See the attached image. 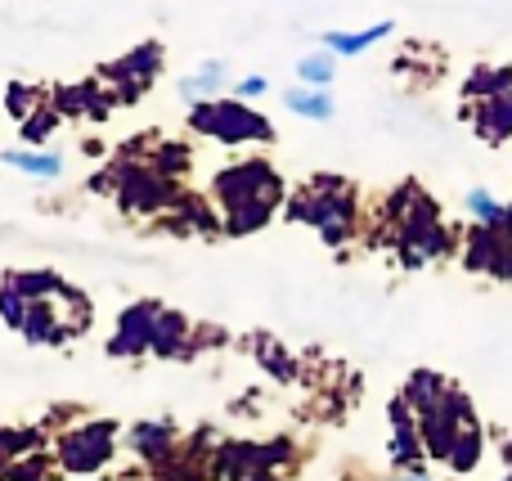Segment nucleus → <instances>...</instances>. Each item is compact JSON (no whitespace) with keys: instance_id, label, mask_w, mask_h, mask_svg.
Returning a JSON list of instances; mask_svg holds the SVG:
<instances>
[{"instance_id":"nucleus-1","label":"nucleus","mask_w":512,"mask_h":481,"mask_svg":"<svg viewBox=\"0 0 512 481\" xmlns=\"http://www.w3.org/2000/svg\"><path fill=\"white\" fill-rule=\"evenodd\" d=\"M382 216H387V230H391V248H396L400 266L409 270L427 266V261H441L459 248V234L445 225L441 203L418 180H405L400 189H391Z\"/></svg>"},{"instance_id":"nucleus-2","label":"nucleus","mask_w":512,"mask_h":481,"mask_svg":"<svg viewBox=\"0 0 512 481\" xmlns=\"http://www.w3.org/2000/svg\"><path fill=\"white\" fill-rule=\"evenodd\" d=\"M212 198L221 203L225 234L243 239V234H256L274 221V212L283 207L288 189H283V176L265 158H248V162L225 167L221 176L212 180Z\"/></svg>"},{"instance_id":"nucleus-3","label":"nucleus","mask_w":512,"mask_h":481,"mask_svg":"<svg viewBox=\"0 0 512 481\" xmlns=\"http://www.w3.org/2000/svg\"><path fill=\"white\" fill-rule=\"evenodd\" d=\"M283 216L297 225H315L328 248H346L360 225V194L346 176H310L301 189L283 198Z\"/></svg>"},{"instance_id":"nucleus-4","label":"nucleus","mask_w":512,"mask_h":481,"mask_svg":"<svg viewBox=\"0 0 512 481\" xmlns=\"http://www.w3.org/2000/svg\"><path fill=\"white\" fill-rule=\"evenodd\" d=\"M189 126L216 144H270L274 126L243 99H203L189 113Z\"/></svg>"},{"instance_id":"nucleus-5","label":"nucleus","mask_w":512,"mask_h":481,"mask_svg":"<svg viewBox=\"0 0 512 481\" xmlns=\"http://www.w3.org/2000/svg\"><path fill=\"white\" fill-rule=\"evenodd\" d=\"M117 423L113 419H90V423H77L68 428L59 441H54V464L59 473H72V477H90L99 468H108L117 450Z\"/></svg>"},{"instance_id":"nucleus-6","label":"nucleus","mask_w":512,"mask_h":481,"mask_svg":"<svg viewBox=\"0 0 512 481\" xmlns=\"http://www.w3.org/2000/svg\"><path fill=\"white\" fill-rule=\"evenodd\" d=\"M472 423H481V419H477V410H472L468 392H459V387L450 383V392H445L441 401L432 405V410L418 414V432H423L427 459L445 464V459H450V450H454V441H459L463 432L472 428Z\"/></svg>"},{"instance_id":"nucleus-7","label":"nucleus","mask_w":512,"mask_h":481,"mask_svg":"<svg viewBox=\"0 0 512 481\" xmlns=\"http://www.w3.org/2000/svg\"><path fill=\"white\" fill-rule=\"evenodd\" d=\"M117 203H122V212H162V207H176L180 189L171 176H162L158 167H149V162H135V158H122L117 162Z\"/></svg>"},{"instance_id":"nucleus-8","label":"nucleus","mask_w":512,"mask_h":481,"mask_svg":"<svg viewBox=\"0 0 512 481\" xmlns=\"http://www.w3.org/2000/svg\"><path fill=\"white\" fill-rule=\"evenodd\" d=\"M463 266L472 275H490L499 284H512V230L508 225H472L463 234Z\"/></svg>"},{"instance_id":"nucleus-9","label":"nucleus","mask_w":512,"mask_h":481,"mask_svg":"<svg viewBox=\"0 0 512 481\" xmlns=\"http://www.w3.org/2000/svg\"><path fill=\"white\" fill-rule=\"evenodd\" d=\"M158 72H162V45L158 41H144V45H135L131 54H122L117 63L99 68V81L117 86V99H140L144 90L153 86V77H158Z\"/></svg>"},{"instance_id":"nucleus-10","label":"nucleus","mask_w":512,"mask_h":481,"mask_svg":"<svg viewBox=\"0 0 512 481\" xmlns=\"http://www.w3.org/2000/svg\"><path fill=\"white\" fill-rule=\"evenodd\" d=\"M162 306L158 302H131L117 315V329L108 338V356L113 360H140L153 351V324H158Z\"/></svg>"},{"instance_id":"nucleus-11","label":"nucleus","mask_w":512,"mask_h":481,"mask_svg":"<svg viewBox=\"0 0 512 481\" xmlns=\"http://www.w3.org/2000/svg\"><path fill=\"white\" fill-rule=\"evenodd\" d=\"M391 419V468L409 473V468H427V450H423V432H418V414L409 410L405 396L387 405Z\"/></svg>"},{"instance_id":"nucleus-12","label":"nucleus","mask_w":512,"mask_h":481,"mask_svg":"<svg viewBox=\"0 0 512 481\" xmlns=\"http://www.w3.org/2000/svg\"><path fill=\"white\" fill-rule=\"evenodd\" d=\"M126 441H131L135 459H144L153 468H167L171 455L180 450V428L171 419H140L126 428Z\"/></svg>"},{"instance_id":"nucleus-13","label":"nucleus","mask_w":512,"mask_h":481,"mask_svg":"<svg viewBox=\"0 0 512 481\" xmlns=\"http://www.w3.org/2000/svg\"><path fill=\"white\" fill-rule=\"evenodd\" d=\"M463 117L472 122V135H477L486 149H499V144L512 140V95H495V99L463 104Z\"/></svg>"},{"instance_id":"nucleus-14","label":"nucleus","mask_w":512,"mask_h":481,"mask_svg":"<svg viewBox=\"0 0 512 481\" xmlns=\"http://www.w3.org/2000/svg\"><path fill=\"white\" fill-rule=\"evenodd\" d=\"M189 347H194V320L180 311H167L162 306L158 324H153V351L149 356L162 360H189Z\"/></svg>"},{"instance_id":"nucleus-15","label":"nucleus","mask_w":512,"mask_h":481,"mask_svg":"<svg viewBox=\"0 0 512 481\" xmlns=\"http://www.w3.org/2000/svg\"><path fill=\"white\" fill-rule=\"evenodd\" d=\"M495 95H512V63H477L463 77V104L495 99Z\"/></svg>"},{"instance_id":"nucleus-16","label":"nucleus","mask_w":512,"mask_h":481,"mask_svg":"<svg viewBox=\"0 0 512 481\" xmlns=\"http://www.w3.org/2000/svg\"><path fill=\"white\" fill-rule=\"evenodd\" d=\"M108 108H113V99L99 95L95 81H86V86H68V90H54V113H59V117H77V113L108 117Z\"/></svg>"},{"instance_id":"nucleus-17","label":"nucleus","mask_w":512,"mask_h":481,"mask_svg":"<svg viewBox=\"0 0 512 481\" xmlns=\"http://www.w3.org/2000/svg\"><path fill=\"white\" fill-rule=\"evenodd\" d=\"M252 356H256V365L274 378V383H292V378H297V360H292V351L279 347L270 333H256L252 338Z\"/></svg>"},{"instance_id":"nucleus-18","label":"nucleus","mask_w":512,"mask_h":481,"mask_svg":"<svg viewBox=\"0 0 512 481\" xmlns=\"http://www.w3.org/2000/svg\"><path fill=\"white\" fill-rule=\"evenodd\" d=\"M391 32H396V23H373L364 32H324V50L337 54V59H351V54H364L369 45H378Z\"/></svg>"},{"instance_id":"nucleus-19","label":"nucleus","mask_w":512,"mask_h":481,"mask_svg":"<svg viewBox=\"0 0 512 481\" xmlns=\"http://www.w3.org/2000/svg\"><path fill=\"white\" fill-rule=\"evenodd\" d=\"M5 167L23 171V176H32V180H59L63 158H59V153H41V149H9L5 153Z\"/></svg>"},{"instance_id":"nucleus-20","label":"nucleus","mask_w":512,"mask_h":481,"mask_svg":"<svg viewBox=\"0 0 512 481\" xmlns=\"http://www.w3.org/2000/svg\"><path fill=\"white\" fill-rule=\"evenodd\" d=\"M481 455H486V428H481V423H472V428L463 432L459 441H454V450H450V459H445V468H454L459 477H468L472 468L481 464Z\"/></svg>"},{"instance_id":"nucleus-21","label":"nucleus","mask_w":512,"mask_h":481,"mask_svg":"<svg viewBox=\"0 0 512 481\" xmlns=\"http://www.w3.org/2000/svg\"><path fill=\"white\" fill-rule=\"evenodd\" d=\"M283 104L297 117H310V122H328V117H333V95L315 90V86H292L288 95H283Z\"/></svg>"},{"instance_id":"nucleus-22","label":"nucleus","mask_w":512,"mask_h":481,"mask_svg":"<svg viewBox=\"0 0 512 481\" xmlns=\"http://www.w3.org/2000/svg\"><path fill=\"white\" fill-rule=\"evenodd\" d=\"M41 450V432L36 428H0V477L9 473V464L36 455Z\"/></svg>"},{"instance_id":"nucleus-23","label":"nucleus","mask_w":512,"mask_h":481,"mask_svg":"<svg viewBox=\"0 0 512 481\" xmlns=\"http://www.w3.org/2000/svg\"><path fill=\"white\" fill-rule=\"evenodd\" d=\"M221 81H225V63L212 59V63H203L198 72L180 77V95H185L189 104H203V99H212L216 90H221Z\"/></svg>"},{"instance_id":"nucleus-24","label":"nucleus","mask_w":512,"mask_h":481,"mask_svg":"<svg viewBox=\"0 0 512 481\" xmlns=\"http://www.w3.org/2000/svg\"><path fill=\"white\" fill-rule=\"evenodd\" d=\"M463 207H468V216H472V225H504V216H508V203H499L490 189H468L463 194Z\"/></svg>"},{"instance_id":"nucleus-25","label":"nucleus","mask_w":512,"mask_h":481,"mask_svg":"<svg viewBox=\"0 0 512 481\" xmlns=\"http://www.w3.org/2000/svg\"><path fill=\"white\" fill-rule=\"evenodd\" d=\"M297 77H301V86L328 90V81L337 77V54H328V50H315V54H306V59L297 63Z\"/></svg>"},{"instance_id":"nucleus-26","label":"nucleus","mask_w":512,"mask_h":481,"mask_svg":"<svg viewBox=\"0 0 512 481\" xmlns=\"http://www.w3.org/2000/svg\"><path fill=\"white\" fill-rule=\"evenodd\" d=\"M0 481H59V464H50L45 455H27L18 464H9V473Z\"/></svg>"},{"instance_id":"nucleus-27","label":"nucleus","mask_w":512,"mask_h":481,"mask_svg":"<svg viewBox=\"0 0 512 481\" xmlns=\"http://www.w3.org/2000/svg\"><path fill=\"white\" fill-rule=\"evenodd\" d=\"M0 320L9 324V329H23V320H27V297L18 293L9 279H0Z\"/></svg>"},{"instance_id":"nucleus-28","label":"nucleus","mask_w":512,"mask_h":481,"mask_svg":"<svg viewBox=\"0 0 512 481\" xmlns=\"http://www.w3.org/2000/svg\"><path fill=\"white\" fill-rule=\"evenodd\" d=\"M5 104H9V113H14V117H18V122H27V117H32V113H36V108H45V104H41V90L23 86V81H14V86H9Z\"/></svg>"},{"instance_id":"nucleus-29","label":"nucleus","mask_w":512,"mask_h":481,"mask_svg":"<svg viewBox=\"0 0 512 481\" xmlns=\"http://www.w3.org/2000/svg\"><path fill=\"white\" fill-rule=\"evenodd\" d=\"M23 126V140H32V144H41V140H50V131L59 126V113L54 108H36L27 122H18Z\"/></svg>"},{"instance_id":"nucleus-30","label":"nucleus","mask_w":512,"mask_h":481,"mask_svg":"<svg viewBox=\"0 0 512 481\" xmlns=\"http://www.w3.org/2000/svg\"><path fill=\"white\" fill-rule=\"evenodd\" d=\"M265 90H270V81H265V77H243L239 86H234V95H239V99H261Z\"/></svg>"},{"instance_id":"nucleus-31","label":"nucleus","mask_w":512,"mask_h":481,"mask_svg":"<svg viewBox=\"0 0 512 481\" xmlns=\"http://www.w3.org/2000/svg\"><path fill=\"white\" fill-rule=\"evenodd\" d=\"M391 481H432V477H427V468H409V473H396Z\"/></svg>"},{"instance_id":"nucleus-32","label":"nucleus","mask_w":512,"mask_h":481,"mask_svg":"<svg viewBox=\"0 0 512 481\" xmlns=\"http://www.w3.org/2000/svg\"><path fill=\"white\" fill-rule=\"evenodd\" d=\"M248 481H279V477H274V473H265V477H248Z\"/></svg>"}]
</instances>
